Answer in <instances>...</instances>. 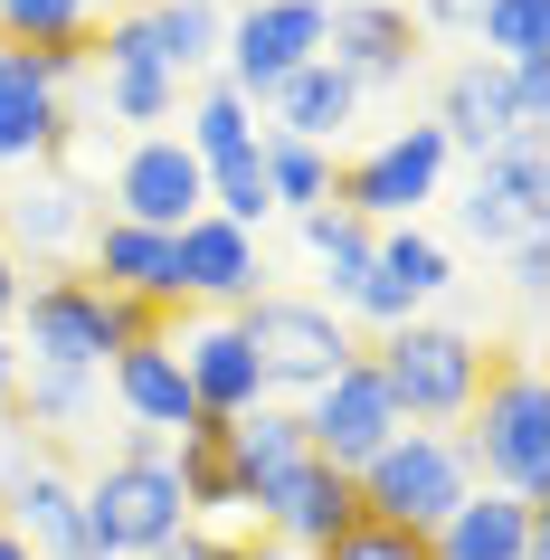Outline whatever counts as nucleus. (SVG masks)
I'll use <instances>...</instances> for the list:
<instances>
[{
    "label": "nucleus",
    "instance_id": "a878e982",
    "mask_svg": "<svg viewBox=\"0 0 550 560\" xmlns=\"http://www.w3.org/2000/svg\"><path fill=\"white\" fill-rule=\"evenodd\" d=\"M294 229H304V247H314V266H323V304H342L351 285H361V266H371L379 229H371V219H351L342 200H314V209H294Z\"/></svg>",
    "mask_w": 550,
    "mask_h": 560
},
{
    "label": "nucleus",
    "instance_id": "f3484780",
    "mask_svg": "<svg viewBox=\"0 0 550 560\" xmlns=\"http://www.w3.org/2000/svg\"><path fill=\"white\" fill-rule=\"evenodd\" d=\"M351 523H361L351 475H332L323 456H294L276 485H257V532H266V541H294V551H314V560H323Z\"/></svg>",
    "mask_w": 550,
    "mask_h": 560
},
{
    "label": "nucleus",
    "instance_id": "2f4dec72",
    "mask_svg": "<svg viewBox=\"0 0 550 560\" xmlns=\"http://www.w3.org/2000/svg\"><path fill=\"white\" fill-rule=\"evenodd\" d=\"M550 38H541V0H484V20H475V58L493 67H531Z\"/></svg>",
    "mask_w": 550,
    "mask_h": 560
},
{
    "label": "nucleus",
    "instance_id": "473e14b6",
    "mask_svg": "<svg viewBox=\"0 0 550 560\" xmlns=\"http://www.w3.org/2000/svg\"><path fill=\"white\" fill-rule=\"evenodd\" d=\"M323 560H428V541H418V532H399V523H371V513H361V523H351Z\"/></svg>",
    "mask_w": 550,
    "mask_h": 560
},
{
    "label": "nucleus",
    "instance_id": "20e7f679",
    "mask_svg": "<svg viewBox=\"0 0 550 560\" xmlns=\"http://www.w3.org/2000/svg\"><path fill=\"white\" fill-rule=\"evenodd\" d=\"M484 352L493 342H475V332H456V324H399V332L371 342V371H379V389L399 399L408 428H446V438H456V418L475 409V389H484Z\"/></svg>",
    "mask_w": 550,
    "mask_h": 560
},
{
    "label": "nucleus",
    "instance_id": "58836bf2",
    "mask_svg": "<svg viewBox=\"0 0 550 560\" xmlns=\"http://www.w3.org/2000/svg\"><path fill=\"white\" fill-rule=\"evenodd\" d=\"M0 560H30V541H20V532H10V523H0Z\"/></svg>",
    "mask_w": 550,
    "mask_h": 560
},
{
    "label": "nucleus",
    "instance_id": "72a5a7b5",
    "mask_svg": "<svg viewBox=\"0 0 550 560\" xmlns=\"http://www.w3.org/2000/svg\"><path fill=\"white\" fill-rule=\"evenodd\" d=\"M408 20H418L428 38H475V20H484V0H418Z\"/></svg>",
    "mask_w": 550,
    "mask_h": 560
},
{
    "label": "nucleus",
    "instance_id": "7c9ffc66",
    "mask_svg": "<svg viewBox=\"0 0 550 560\" xmlns=\"http://www.w3.org/2000/svg\"><path fill=\"white\" fill-rule=\"evenodd\" d=\"M209 219H229V229H247V237L276 219V190H266V162H257V152L209 162Z\"/></svg>",
    "mask_w": 550,
    "mask_h": 560
},
{
    "label": "nucleus",
    "instance_id": "dca6fc26",
    "mask_svg": "<svg viewBox=\"0 0 550 560\" xmlns=\"http://www.w3.org/2000/svg\"><path fill=\"white\" fill-rule=\"evenodd\" d=\"M95 77H105V124H133V133H162L172 105H180V77L152 58L143 10H115L95 30Z\"/></svg>",
    "mask_w": 550,
    "mask_h": 560
},
{
    "label": "nucleus",
    "instance_id": "bb28decb",
    "mask_svg": "<svg viewBox=\"0 0 550 560\" xmlns=\"http://www.w3.org/2000/svg\"><path fill=\"white\" fill-rule=\"evenodd\" d=\"M143 30H152V58L172 67V77H200V67H219L229 10H219V0H152Z\"/></svg>",
    "mask_w": 550,
    "mask_h": 560
},
{
    "label": "nucleus",
    "instance_id": "f03ea898",
    "mask_svg": "<svg viewBox=\"0 0 550 560\" xmlns=\"http://www.w3.org/2000/svg\"><path fill=\"white\" fill-rule=\"evenodd\" d=\"M77 503H86V541L95 560H162L190 532V503H180V475H172V438H124V456H105V466L77 485Z\"/></svg>",
    "mask_w": 550,
    "mask_h": 560
},
{
    "label": "nucleus",
    "instance_id": "6ab92c4d",
    "mask_svg": "<svg viewBox=\"0 0 550 560\" xmlns=\"http://www.w3.org/2000/svg\"><path fill=\"white\" fill-rule=\"evenodd\" d=\"M428 560H550V503L475 485V494L428 532Z\"/></svg>",
    "mask_w": 550,
    "mask_h": 560
},
{
    "label": "nucleus",
    "instance_id": "4c0bfd02",
    "mask_svg": "<svg viewBox=\"0 0 550 560\" xmlns=\"http://www.w3.org/2000/svg\"><path fill=\"white\" fill-rule=\"evenodd\" d=\"M10 389H20V352H10V332H0V418H10Z\"/></svg>",
    "mask_w": 550,
    "mask_h": 560
},
{
    "label": "nucleus",
    "instance_id": "ddd939ff",
    "mask_svg": "<svg viewBox=\"0 0 550 560\" xmlns=\"http://www.w3.org/2000/svg\"><path fill=\"white\" fill-rule=\"evenodd\" d=\"M209 209V172L200 152L180 143V133H133L115 162V219H133V229H190Z\"/></svg>",
    "mask_w": 550,
    "mask_h": 560
},
{
    "label": "nucleus",
    "instance_id": "e433bc0d",
    "mask_svg": "<svg viewBox=\"0 0 550 560\" xmlns=\"http://www.w3.org/2000/svg\"><path fill=\"white\" fill-rule=\"evenodd\" d=\"M237 560H314V551H294V541H266V532H257V541H247Z\"/></svg>",
    "mask_w": 550,
    "mask_h": 560
},
{
    "label": "nucleus",
    "instance_id": "4468645a",
    "mask_svg": "<svg viewBox=\"0 0 550 560\" xmlns=\"http://www.w3.org/2000/svg\"><path fill=\"white\" fill-rule=\"evenodd\" d=\"M550 219V180H541V143H503L475 162V180H465L456 200V229L475 237V247H522V237H541Z\"/></svg>",
    "mask_w": 550,
    "mask_h": 560
},
{
    "label": "nucleus",
    "instance_id": "ea45409f",
    "mask_svg": "<svg viewBox=\"0 0 550 560\" xmlns=\"http://www.w3.org/2000/svg\"><path fill=\"white\" fill-rule=\"evenodd\" d=\"M314 10H351V0H314Z\"/></svg>",
    "mask_w": 550,
    "mask_h": 560
},
{
    "label": "nucleus",
    "instance_id": "f704fd0d",
    "mask_svg": "<svg viewBox=\"0 0 550 560\" xmlns=\"http://www.w3.org/2000/svg\"><path fill=\"white\" fill-rule=\"evenodd\" d=\"M541 285H550V237H522V247H513V295L541 304Z\"/></svg>",
    "mask_w": 550,
    "mask_h": 560
},
{
    "label": "nucleus",
    "instance_id": "c85d7f7f",
    "mask_svg": "<svg viewBox=\"0 0 550 560\" xmlns=\"http://www.w3.org/2000/svg\"><path fill=\"white\" fill-rule=\"evenodd\" d=\"M180 143L200 152V172L209 162H237V152H257V105L237 86H200V105H190V133Z\"/></svg>",
    "mask_w": 550,
    "mask_h": 560
},
{
    "label": "nucleus",
    "instance_id": "6e6552de",
    "mask_svg": "<svg viewBox=\"0 0 550 560\" xmlns=\"http://www.w3.org/2000/svg\"><path fill=\"white\" fill-rule=\"evenodd\" d=\"M294 418H304V446H314L332 475H361L379 446L408 428L399 399H389V389H379V371H371V342H361V361H342V371H332V381H323Z\"/></svg>",
    "mask_w": 550,
    "mask_h": 560
},
{
    "label": "nucleus",
    "instance_id": "c9c22d12",
    "mask_svg": "<svg viewBox=\"0 0 550 560\" xmlns=\"http://www.w3.org/2000/svg\"><path fill=\"white\" fill-rule=\"evenodd\" d=\"M20 295H30V276H20V257L0 247V332H10V314H20Z\"/></svg>",
    "mask_w": 550,
    "mask_h": 560
},
{
    "label": "nucleus",
    "instance_id": "2eb2a0df",
    "mask_svg": "<svg viewBox=\"0 0 550 560\" xmlns=\"http://www.w3.org/2000/svg\"><path fill=\"white\" fill-rule=\"evenodd\" d=\"M0 523L30 541V560H95L86 541V503H77V475H67L58 446H20V466H10V494H0Z\"/></svg>",
    "mask_w": 550,
    "mask_h": 560
},
{
    "label": "nucleus",
    "instance_id": "cd10ccee",
    "mask_svg": "<svg viewBox=\"0 0 550 560\" xmlns=\"http://www.w3.org/2000/svg\"><path fill=\"white\" fill-rule=\"evenodd\" d=\"M95 389H105L95 371H30V389H10V418L20 428H48V446L67 456V438L95 418Z\"/></svg>",
    "mask_w": 550,
    "mask_h": 560
},
{
    "label": "nucleus",
    "instance_id": "412c9836",
    "mask_svg": "<svg viewBox=\"0 0 550 560\" xmlns=\"http://www.w3.org/2000/svg\"><path fill=\"white\" fill-rule=\"evenodd\" d=\"M172 266H180V304H219V314H237V304L257 295V276H266L257 237L229 229V219H209V209L190 229H172Z\"/></svg>",
    "mask_w": 550,
    "mask_h": 560
},
{
    "label": "nucleus",
    "instance_id": "0eeeda50",
    "mask_svg": "<svg viewBox=\"0 0 550 560\" xmlns=\"http://www.w3.org/2000/svg\"><path fill=\"white\" fill-rule=\"evenodd\" d=\"M436 180H446V133L418 115V124H399L389 143H371L361 162H332V200H342L351 219H371V229H408V219L436 200Z\"/></svg>",
    "mask_w": 550,
    "mask_h": 560
},
{
    "label": "nucleus",
    "instance_id": "5701e85b",
    "mask_svg": "<svg viewBox=\"0 0 550 560\" xmlns=\"http://www.w3.org/2000/svg\"><path fill=\"white\" fill-rule=\"evenodd\" d=\"M436 133H446V152H503L513 143V86H503V67L493 58H456L446 67V86H436Z\"/></svg>",
    "mask_w": 550,
    "mask_h": 560
},
{
    "label": "nucleus",
    "instance_id": "f8f14e48",
    "mask_svg": "<svg viewBox=\"0 0 550 560\" xmlns=\"http://www.w3.org/2000/svg\"><path fill=\"white\" fill-rule=\"evenodd\" d=\"M95 219H105V209L77 190L67 162L20 172V190H0V247H10V257H38L48 276H58L67 257H86V229H95Z\"/></svg>",
    "mask_w": 550,
    "mask_h": 560
},
{
    "label": "nucleus",
    "instance_id": "9b49d317",
    "mask_svg": "<svg viewBox=\"0 0 550 560\" xmlns=\"http://www.w3.org/2000/svg\"><path fill=\"white\" fill-rule=\"evenodd\" d=\"M67 143H77L67 77L0 48V172H48V162H67Z\"/></svg>",
    "mask_w": 550,
    "mask_h": 560
},
{
    "label": "nucleus",
    "instance_id": "aec40b11",
    "mask_svg": "<svg viewBox=\"0 0 550 560\" xmlns=\"http://www.w3.org/2000/svg\"><path fill=\"white\" fill-rule=\"evenodd\" d=\"M105 381H115V409L133 418L143 438H190V428H200V399H190V381H180L172 332H143V342H124V352L105 361Z\"/></svg>",
    "mask_w": 550,
    "mask_h": 560
},
{
    "label": "nucleus",
    "instance_id": "c756f323",
    "mask_svg": "<svg viewBox=\"0 0 550 560\" xmlns=\"http://www.w3.org/2000/svg\"><path fill=\"white\" fill-rule=\"evenodd\" d=\"M257 162H266V190H276V209H314V200H332V152H323V143L257 133Z\"/></svg>",
    "mask_w": 550,
    "mask_h": 560
},
{
    "label": "nucleus",
    "instance_id": "4be33fe9",
    "mask_svg": "<svg viewBox=\"0 0 550 560\" xmlns=\"http://www.w3.org/2000/svg\"><path fill=\"white\" fill-rule=\"evenodd\" d=\"M172 352H180V381H190L200 418H247V409H266V371H257V352H247L237 314L200 324L190 342H172Z\"/></svg>",
    "mask_w": 550,
    "mask_h": 560
},
{
    "label": "nucleus",
    "instance_id": "393cba45",
    "mask_svg": "<svg viewBox=\"0 0 550 560\" xmlns=\"http://www.w3.org/2000/svg\"><path fill=\"white\" fill-rule=\"evenodd\" d=\"M266 115H276L266 133H294V143H332V133L361 115V86H351L342 67H323V58H314V67H294L285 86L266 95Z\"/></svg>",
    "mask_w": 550,
    "mask_h": 560
},
{
    "label": "nucleus",
    "instance_id": "7ed1b4c3",
    "mask_svg": "<svg viewBox=\"0 0 550 560\" xmlns=\"http://www.w3.org/2000/svg\"><path fill=\"white\" fill-rule=\"evenodd\" d=\"M20 314H30V371H95V381H105V361H115L124 342L172 332V314H143V304L105 295L95 276H77V266L38 276L30 295H20Z\"/></svg>",
    "mask_w": 550,
    "mask_h": 560
},
{
    "label": "nucleus",
    "instance_id": "39448f33",
    "mask_svg": "<svg viewBox=\"0 0 550 560\" xmlns=\"http://www.w3.org/2000/svg\"><path fill=\"white\" fill-rule=\"evenodd\" d=\"M465 494H475V466H465V446L446 438V428H399L371 466L351 475V503H361L371 523L418 532V541H428V532L446 523Z\"/></svg>",
    "mask_w": 550,
    "mask_h": 560
},
{
    "label": "nucleus",
    "instance_id": "b1692460",
    "mask_svg": "<svg viewBox=\"0 0 550 560\" xmlns=\"http://www.w3.org/2000/svg\"><path fill=\"white\" fill-rule=\"evenodd\" d=\"M95 30H105V10H95V0H0V48L58 67V77L95 67Z\"/></svg>",
    "mask_w": 550,
    "mask_h": 560
},
{
    "label": "nucleus",
    "instance_id": "1a4fd4ad",
    "mask_svg": "<svg viewBox=\"0 0 550 560\" xmlns=\"http://www.w3.org/2000/svg\"><path fill=\"white\" fill-rule=\"evenodd\" d=\"M323 58V10L314 0H247L229 20V38H219V86H237L247 105H266V95L285 86L294 67H314Z\"/></svg>",
    "mask_w": 550,
    "mask_h": 560
},
{
    "label": "nucleus",
    "instance_id": "423d86ee",
    "mask_svg": "<svg viewBox=\"0 0 550 560\" xmlns=\"http://www.w3.org/2000/svg\"><path fill=\"white\" fill-rule=\"evenodd\" d=\"M237 332H247L266 389H294V399H314L342 361H361V332L323 295H276V285H257V295L237 304Z\"/></svg>",
    "mask_w": 550,
    "mask_h": 560
},
{
    "label": "nucleus",
    "instance_id": "f257e3e1",
    "mask_svg": "<svg viewBox=\"0 0 550 560\" xmlns=\"http://www.w3.org/2000/svg\"><path fill=\"white\" fill-rule=\"evenodd\" d=\"M456 446H465V466H475V485L550 503V389H541L531 342L522 352H484V389L456 418Z\"/></svg>",
    "mask_w": 550,
    "mask_h": 560
},
{
    "label": "nucleus",
    "instance_id": "a211bd4d",
    "mask_svg": "<svg viewBox=\"0 0 550 560\" xmlns=\"http://www.w3.org/2000/svg\"><path fill=\"white\" fill-rule=\"evenodd\" d=\"M77 276H95L105 295L143 304V314H180V266H172V229H133V219H95L86 229V257Z\"/></svg>",
    "mask_w": 550,
    "mask_h": 560
},
{
    "label": "nucleus",
    "instance_id": "9d476101",
    "mask_svg": "<svg viewBox=\"0 0 550 560\" xmlns=\"http://www.w3.org/2000/svg\"><path fill=\"white\" fill-rule=\"evenodd\" d=\"M323 67H342L361 95H389L428 67V30L408 20V0H351L323 10Z\"/></svg>",
    "mask_w": 550,
    "mask_h": 560
}]
</instances>
